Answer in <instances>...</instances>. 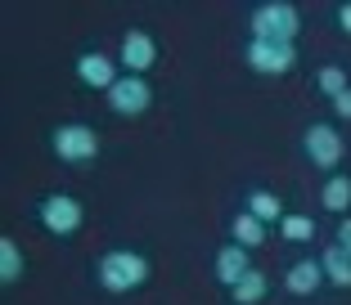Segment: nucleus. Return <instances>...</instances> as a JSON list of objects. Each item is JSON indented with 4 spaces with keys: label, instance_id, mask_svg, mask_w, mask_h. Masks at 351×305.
Instances as JSON below:
<instances>
[{
    "label": "nucleus",
    "instance_id": "1",
    "mask_svg": "<svg viewBox=\"0 0 351 305\" xmlns=\"http://www.w3.org/2000/svg\"><path fill=\"white\" fill-rule=\"evenodd\" d=\"M99 283L104 292H140V287L149 283V261L140 252H126V247H117V252H104L99 256Z\"/></svg>",
    "mask_w": 351,
    "mask_h": 305
},
{
    "label": "nucleus",
    "instance_id": "2",
    "mask_svg": "<svg viewBox=\"0 0 351 305\" xmlns=\"http://www.w3.org/2000/svg\"><path fill=\"white\" fill-rule=\"evenodd\" d=\"M302 31V14L293 10L289 0H270L252 10V41H284L293 45Z\"/></svg>",
    "mask_w": 351,
    "mask_h": 305
},
{
    "label": "nucleus",
    "instance_id": "3",
    "mask_svg": "<svg viewBox=\"0 0 351 305\" xmlns=\"http://www.w3.org/2000/svg\"><path fill=\"white\" fill-rule=\"evenodd\" d=\"M50 148L59 162H90L95 152H99V135L82 122H63L50 131Z\"/></svg>",
    "mask_w": 351,
    "mask_h": 305
},
{
    "label": "nucleus",
    "instance_id": "4",
    "mask_svg": "<svg viewBox=\"0 0 351 305\" xmlns=\"http://www.w3.org/2000/svg\"><path fill=\"white\" fill-rule=\"evenodd\" d=\"M302 148H306L311 166H320V171H338V166H342V152H347V144H342L338 126L315 122V126H306V135H302Z\"/></svg>",
    "mask_w": 351,
    "mask_h": 305
},
{
    "label": "nucleus",
    "instance_id": "5",
    "mask_svg": "<svg viewBox=\"0 0 351 305\" xmlns=\"http://www.w3.org/2000/svg\"><path fill=\"white\" fill-rule=\"evenodd\" d=\"M243 59H248V68L261 72V77H284V72L298 68V45H284V41H248Z\"/></svg>",
    "mask_w": 351,
    "mask_h": 305
},
{
    "label": "nucleus",
    "instance_id": "6",
    "mask_svg": "<svg viewBox=\"0 0 351 305\" xmlns=\"http://www.w3.org/2000/svg\"><path fill=\"white\" fill-rule=\"evenodd\" d=\"M82 220H86V207L77 202L73 194H50V198L41 202V224L50 229L54 238L77 234V229H82Z\"/></svg>",
    "mask_w": 351,
    "mask_h": 305
},
{
    "label": "nucleus",
    "instance_id": "7",
    "mask_svg": "<svg viewBox=\"0 0 351 305\" xmlns=\"http://www.w3.org/2000/svg\"><path fill=\"white\" fill-rule=\"evenodd\" d=\"M149 103H154V90H149L145 77H117V85L108 90V108L117 117H140Z\"/></svg>",
    "mask_w": 351,
    "mask_h": 305
},
{
    "label": "nucleus",
    "instance_id": "8",
    "mask_svg": "<svg viewBox=\"0 0 351 305\" xmlns=\"http://www.w3.org/2000/svg\"><path fill=\"white\" fill-rule=\"evenodd\" d=\"M158 63V41L149 36V31H126L122 36V68H126V77H145L149 68Z\"/></svg>",
    "mask_w": 351,
    "mask_h": 305
},
{
    "label": "nucleus",
    "instance_id": "9",
    "mask_svg": "<svg viewBox=\"0 0 351 305\" xmlns=\"http://www.w3.org/2000/svg\"><path fill=\"white\" fill-rule=\"evenodd\" d=\"M248 247H239V243H226L217 252V283H226L230 292H234L239 283H243V278H248Z\"/></svg>",
    "mask_w": 351,
    "mask_h": 305
},
{
    "label": "nucleus",
    "instance_id": "10",
    "mask_svg": "<svg viewBox=\"0 0 351 305\" xmlns=\"http://www.w3.org/2000/svg\"><path fill=\"white\" fill-rule=\"evenodd\" d=\"M77 77H82L86 85L108 94L117 85V63L108 59V54H82V59H77Z\"/></svg>",
    "mask_w": 351,
    "mask_h": 305
},
{
    "label": "nucleus",
    "instance_id": "11",
    "mask_svg": "<svg viewBox=\"0 0 351 305\" xmlns=\"http://www.w3.org/2000/svg\"><path fill=\"white\" fill-rule=\"evenodd\" d=\"M320 283H329L320 261H298V265H289V274H284V287H289L293 296H315Z\"/></svg>",
    "mask_w": 351,
    "mask_h": 305
},
{
    "label": "nucleus",
    "instance_id": "12",
    "mask_svg": "<svg viewBox=\"0 0 351 305\" xmlns=\"http://www.w3.org/2000/svg\"><path fill=\"white\" fill-rule=\"evenodd\" d=\"M230 234H234V243H239V247H248V252H252V247L266 243V224H261L252 211H239V215H234V224H230Z\"/></svg>",
    "mask_w": 351,
    "mask_h": 305
},
{
    "label": "nucleus",
    "instance_id": "13",
    "mask_svg": "<svg viewBox=\"0 0 351 305\" xmlns=\"http://www.w3.org/2000/svg\"><path fill=\"white\" fill-rule=\"evenodd\" d=\"M248 211L257 215L261 224H284V215H289L284 202H279L275 194H266V189H252V194H248Z\"/></svg>",
    "mask_w": 351,
    "mask_h": 305
},
{
    "label": "nucleus",
    "instance_id": "14",
    "mask_svg": "<svg viewBox=\"0 0 351 305\" xmlns=\"http://www.w3.org/2000/svg\"><path fill=\"white\" fill-rule=\"evenodd\" d=\"M23 252H19V243L14 238H0V287H14L23 278Z\"/></svg>",
    "mask_w": 351,
    "mask_h": 305
},
{
    "label": "nucleus",
    "instance_id": "15",
    "mask_svg": "<svg viewBox=\"0 0 351 305\" xmlns=\"http://www.w3.org/2000/svg\"><path fill=\"white\" fill-rule=\"evenodd\" d=\"M320 265H324V278H329V283H338V287H351V256L342 252L338 243H333V247H324Z\"/></svg>",
    "mask_w": 351,
    "mask_h": 305
},
{
    "label": "nucleus",
    "instance_id": "16",
    "mask_svg": "<svg viewBox=\"0 0 351 305\" xmlns=\"http://www.w3.org/2000/svg\"><path fill=\"white\" fill-rule=\"evenodd\" d=\"M320 202H324V211H347L351 207V180L347 175H329V184L320 189Z\"/></svg>",
    "mask_w": 351,
    "mask_h": 305
},
{
    "label": "nucleus",
    "instance_id": "17",
    "mask_svg": "<svg viewBox=\"0 0 351 305\" xmlns=\"http://www.w3.org/2000/svg\"><path fill=\"white\" fill-rule=\"evenodd\" d=\"M266 287H270V283H266V274H261V269H248V278H243V283H239L230 296H234L239 305H257L261 296H266Z\"/></svg>",
    "mask_w": 351,
    "mask_h": 305
},
{
    "label": "nucleus",
    "instance_id": "18",
    "mask_svg": "<svg viewBox=\"0 0 351 305\" xmlns=\"http://www.w3.org/2000/svg\"><path fill=\"white\" fill-rule=\"evenodd\" d=\"M279 229H284V238H289V243H311V238H315V220H311V215H293L289 211Z\"/></svg>",
    "mask_w": 351,
    "mask_h": 305
},
{
    "label": "nucleus",
    "instance_id": "19",
    "mask_svg": "<svg viewBox=\"0 0 351 305\" xmlns=\"http://www.w3.org/2000/svg\"><path fill=\"white\" fill-rule=\"evenodd\" d=\"M315 85H320V90L329 94V99H338L342 90H351V85H347V72H342L338 63H333V68H320V77H315Z\"/></svg>",
    "mask_w": 351,
    "mask_h": 305
},
{
    "label": "nucleus",
    "instance_id": "20",
    "mask_svg": "<svg viewBox=\"0 0 351 305\" xmlns=\"http://www.w3.org/2000/svg\"><path fill=\"white\" fill-rule=\"evenodd\" d=\"M333 243H338V247H342V252H347V256H351V215H347V220H342V224H338V238H333Z\"/></svg>",
    "mask_w": 351,
    "mask_h": 305
},
{
    "label": "nucleus",
    "instance_id": "21",
    "mask_svg": "<svg viewBox=\"0 0 351 305\" xmlns=\"http://www.w3.org/2000/svg\"><path fill=\"white\" fill-rule=\"evenodd\" d=\"M333 108H338V117H342V122H351V90H342L338 99H333Z\"/></svg>",
    "mask_w": 351,
    "mask_h": 305
},
{
    "label": "nucleus",
    "instance_id": "22",
    "mask_svg": "<svg viewBox=\"0 0 351 305\" xmlns=\"http://www.w3.org/2000/svg\"><path fill=\"white\" fill-rule=\"evenodd\" d=\"M338 27L351 36V0H347V5H338Z\"/></svg>",
    "mask_w": 351,
    "mask_h": 305
}]
</instances>
